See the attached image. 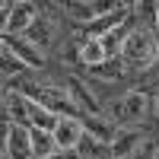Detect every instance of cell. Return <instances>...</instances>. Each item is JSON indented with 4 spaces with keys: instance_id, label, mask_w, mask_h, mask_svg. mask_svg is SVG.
Wrapping results in <instances>:
<instances>
[{
    "instance_id": "1",
    "label": "cell",
    "mask_w": 159,
    "mask_h": 159,
    "mask_svg": "<svg viewBox=\"0 0 159 159\" xmlns=\"http://www.w3.org/2000/svg\"><path fill=\"white\" fill-rule=\"evenodd\" d=\"M121 57H124L127 67H134V70H147V67H153V64L159 61L156 32L137 25V29L127 35V42H124V48H121Z\"/></svg>"
},
{
    "instance_id": "2",
    "label": "cell",
    "mask_w": 159,
    "mask_h": 159,
    "mask_svg": "<svg viewBox=\"0 0 159 159\" xmlns=\"http://www.w3.org/2000/svg\"><path fill=\"white\" fill-rule=\"evenodd\" d=\"M3 159H35L32 153V130L13 124L3 115Z\"/></svg>"
},
{
    "instance_id": "3",
    "label": "cell",
    "mask_w": 159,
    "mask_h": 159,
    "mask_svg": "<svg viewBox=\"0 0 159 159\" xmlns=\"http://www.w3.org/2000/svg\"><path fill=\"white\" fill-rule=\"evenodd\" d=\"M67 92H70V99L76 102V108L83 111V115H102V102L96 99V92H92L89 80L70 76V80H67Z\"/></svg>"
},
{
    "instance_id": "4",
    "label": "cell",
    "mask_w": 159,
    "mask_h": 159,
    "mask_svg": "<svg viewBox=\"0 0 159 159\" xmlns=\"http://www.w3.org/2000/svg\"><path fill=\"white\" fill-rule=\"evenodd\" d=\"M3 48H10L13 54H16L25 67H32V70H42L45 67V51L35 48L32 42H25L22 35H3Z\"/></svg>"
},
{
    "instance_id": "5",
    "label": "cell",
    "mask_w": 159,
    "mask_h": 159,
    "mask_svg": "<svg viewBox=\"0 0 159 159\" xmlns=\"http://www.w3.org/2000/svg\"><path fill=\"white\" fill-rule=\"evenodd\" d=\"M45 105V108H51L54 115L61 118H80V108H76V102L70 99V92L67 89H57V86H45L42 89V99H38Z\"/></svg>"
},
{
    "instance_id": "6",
    "label": "cell",
    "mask_w": 159,
    "mask_h": 159,
    "mask_svg": "<svg viewBox=\"0 0 159 159\" xmlns=\"http://www.w3.org/2000/svg\"><path fill=\"white\" fill-rule=\"evenodd\" d=\"M83 134H86L83 118H61L54 127V143H57V150H76Z\"/></svg>"
},
{
    "instance_id": "7",
    "label": "cell",
    "mask_w": 159,
    "mask_h": 159,
    "mask_svg": "<svg viewBox=\"0 0 159 159\" xmlns=\"http://www.w3.org/2000/svg\"><path fill=\"white\" fill-rule=\"evenodd\" d=\"M35 19H38L35 3H29V0H19V3H13V13H10V22H7L3 35H22Z\"/></svg>"
},
{
    "instance_id": "8",
    "label": "cell",
    "mask_w": 159,
    "mask_h": 159,
    "mask_svg": "<svg viewBox=\"0 0 159 159\" xmlns=\"http://www.w3.org/2000/svg\"><path fill=\"white\" fill-rule=\"evenodd\" d=\"M127 19H130V13H127V3H121L118 10H111L108 16H99V19H92L89 25H83V29H86V35H89V38H102V35H108L111 29L124 25Z\"/></svg>"
},
{
    "instance_id": "9",
    "label": "cell",
    "mask_w": 159,
    "mask_h": 159,
    "mask_svg": "<svg viewBox=\"0 0 159 159\" xmlns=\"http://www.w3.org/2000/svg\"><path fill=\"white\" fill-rule=\"evenodd\" d=\"M140 147H143V134H140L137 127H118V134H115V140H111V153H115V159L134 156Z\"/></svg>"
},
{
    "instance_id": "10",
    "label": "cell",
    "mask_w": 159,
    "mask_h": 159,
    "mask_svg": "<svg viewBox=\"0 0 159 159\" xmlns=\"http://www.w3.org/2000/svg\"><path fill=\"white\" fill-rule=\"evenodd\" d=\"M121 105H124V121L127 124H140L143 118L150 115V96L147 92H127V96L121 99Z\"/></svg>"
},
{
    "instance_id": "11",
    "label": "cell",
    "mask_w": 159,
    "mask_h": 159,
    "mask_svg": "<svg viewBox=\"0 0 159 159\" xmlns=\"http://www.w3.org/2000/svg\"><path fill=\"white\" fill-rule=\"evenodd\" d=\"M29 102H32V99L19 96V92H3V115L10 118L13 124L29 127Z\"/></svg>"
},
{
    "instance_id": "12",
    "label": "cell",
    "mask_w": 159,
    "mask_h": 159,
    "mask_svg": "<svg viewBox=\"0 0 159 159\" xmlns=\"http://www.w3.org/2000/svg\"><path fill=\"white\" fill-rule=\"evenodd\" d=\"M83 127H86L96 140L108 143V147H111V140H115V134H118V124L111 121V118H105V115H83Z\"/></svg>"
},
{
    "instance_id": "13",
    "label": "cell",
    "mask_w": 159,
    "mask_h": 159,
    "mask_svg": "<svg viewBox=\"0 0 159 159\" xmlns=\"http://www.w3.org/2000/svg\"><path fill=\"white\" fill-rule=\"evenodd\" d=\"M134 29H137V22L127 19L124 25H118V29H111L108 35H102L99 42H102V48H105V54H108V57H118V54H121V48H124V42H127V35L134 32Z\"/></svg>"
},
{
    "instance_id": "14",
    "label": "cell",
    "mask_w": 159,
    "mask_h": 159,
    "mask_svg": "<svg viewBox=\"0 0 159 159\" xmlns=\"http://www.w3.org/2000/svg\"><path fill=\"white\" fill-rule=\"evenodd\" d=\"M76 153H80V159H115L111 147H108V143H102V140H96V137L89 134V130H86L83 137H80Z\"/></svg>"
},
{
    "instance_id": "15",
    "label": "cell",
    "mask_w": 159,
    "mask_h": 159,
    "mask_svg": "<svg viewBox=\"0 0 159 159\" xmlns=\"http://www.w3.org/2000/svg\"><path fill=\"white\" fill-rule=\"evenodd\" d=\"M57 121H61V115H54L51 108H45L42 102H29V127H38V130H51V134H54Z\"/></svg>"
},
{
    "instance_id": "16",
    "label": "cell",
    "mask_w": 159,
    "mask_h": 159,
    "mask_svg": "<svg viewBox=\"0 0 159 159\" xmlns=\"http://www.w3.org/2000/svg\"><path fill=\"white\" fill-rule=\"evenodd\" d=\"M22 38H25V42H32L35 48H42V51H45V48L51 45V22H48L45 16H38V19L29 25V29L22 32Z\"/></svg>"
},
{
    "instance_id": "17",
    "label": "cell",
    "mask_w": 159,
    "mask_h": 159,
    "mask_svg": "<svg viewBox=\"0 0 159 159\" xmlns=\"http://www.w3.org/2000/svg\"><path fill=\"white\" fill-rule=\"evenodd\" d=\"M80 57H83V67L92 70V67H99L102 61H108V54H105V48L99 38H86L83 45H80Z\"/></svg>"
},
{
    "instance_id": "18",
    "label": "cell",
    "mask_w": 159,
    "mask_h": 159,
    "mask_svg": "<svg viewBox=\"0 0 159 159\" xmlns=\"http://www.w3.org/2000/svg\"><path fill=\"white\" fill-rule=\"evenodd\" d=\"M29 130H32V153H35V159H48L51 153L57 150L51 130H38V127H29Z\"/></svg>"
},
{
    "instance_id": "19",
    "label": "cell",
    "mask_w": 159,
    "mask_h": 159,
    "mask_svg": "<svg viewBox=\"0 0 159 159\" xmlns=\"http://www.w3.org/2000/svg\"><path fill=\"white\" fill-rule=\"evenodd\" d=\"M124 70H127V64H124V57H121V54H118V57L102 61L99 67H92L89 73H92V76H99V80H121V76H124Z\"/></svg>"
},
{
    "instance_id": "20",
    "label": "cell",
    "mask_w": 159,
    "mask_h": 159,
    "mask_svg": "<svg viewBox=\"0 0 159 159\" xmlns=\"http://www.w3.org/2000/svg\"><path fill=\"white\" fill-rule=\"evenodd\" d=\"M67 16H73L76 22L89 25L92 19H99V10H96V3H83V0H73V3H67Z\"/></svg>"
},
{
    "instance_id": "21",
    "label": "cell",
    "mask_w": 159,
    "mask_h": 159,
    "mask_svg": "<svg viewBox=\"0 0 159 159\" xmlns=\"http://www.w3.org/2000/svg\"><path fill=\"white\" fill-rule=\"evenodd\" d=\"M42 89H45V86L29 83L25 76H13V80H10V92H19V96L32 99V102H38V99H42Z\"/></svg>"
},
{
    "instance_id": "22",
    "label": "cell",
    "mask_w": 159,
    "mask_h": 159,
    "mask_svg": "<svg viewBox=\"0 0 159 159\" xmlns=\"http://www.w3.org/2000/svg\"><path fill=\"white\" fill-rule=\"evenodd\" d=\"M19 67H25V64H22L16 54H13L10 48H3V76H7V73H13V70H19Z\"/></svg>"
},
{
    "instance_id": "23",
    "label": "cell",
    "mask_w": 159,
    "mask_h": 159,
    "mask_svg": "<svg viewBox=\"0 0 159 159\" xmlns=\"http://www.w3.org/2000/svg\"><path fill=\"white\" fill-rule=\"evenodd\" d=\"M48 159H80V153L76 150H54Z\"/></svg>"
},
{
    "instance_id": "24",
    "label": "cell",
    "mask_w": 159,
    "mask_h": 159,
    "mask_svg": "<svg viewBox=\"0 0 159 159\" xmlns=\"http://www.w3.org/2000/svg\"><path fill=\"white\" fill-rule=\"evenodd\" d=\"M153 16H156V29L153 32H156V42H159V3H153Z\"/></svg>"
},
{
    "instance_id": "25",
    "label": "cell",
    "mask_w": 159,
    "mask_h": 159,
    "mask_svg": "<svg viewBox=\"0 0 159 159\" xmlns=\"http://www.w3.org/2000/svg\"><path fill=\"white\" fill-rule=\"evenodd\" d=\"M150 105H153V111L159 115V89H156V96H153V102H150Z\"/></svg>"
},
{
    "instance_id": "26",
    "label": "cell",
    "mask_w": 159,
    "mask_h": 159,
    "mask_svg": "<svg viewBox=\"0 0 159 159\" xmlns=\"http://www.w3.org/2000/svg\"><path fill=\"white\" fill-rule=\"evenodd\" d=\"M153 159H159V150H156V153H153Z\"/></svg>"
}]
</instances>
